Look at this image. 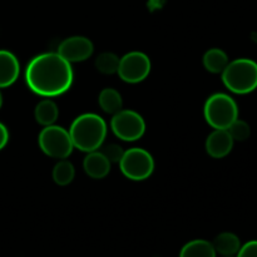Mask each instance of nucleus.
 <instances>
[{
    "label": "nucleus",
    "instance_id": "17",
    "mask_svg": "<svg viewBox=\"0 0 257 257\" xmlns=\"http://www.w3.org/2000/svg\"><path fill=\"white\" fill-rule=\"evenodd\" d=\"M98 103L102 110H104L108 114H115L123 108V99L122 95L118 90L113 88H104L99 93L98 97Z\"/></svg>",
    "mask_w": 257,
    "mask_h": 257
},
{
    "label": "nucleus",
    "instance_id": "6",
    "mask_svg": "<svg viewBox=\"0 0 257 257\" xmlns=\"http://www.w3.org/2000/svg\"><path fill=\"white\" fill-rule=\"evenodd\" d=\"M119 167L128 180L145 181L153 173L155 161L148 151L135 147L124 151V155L119 161Z\"/></svg>",
    "mask_w": 257,
    "mask_h": 257
},
{
    "label": "nucleus",
    "instance_id": "3",
    "mask_svg": "<svg viewBox=\"0 0 257 257\" xmlns=\"http://www.w3.org/2000/svg\"><path fill=\"white\" fill-rule=\"evenodd\" d=\"M222 82L235 94H248L257 88V63L248 58H238L227 64Z\"/></svg>",
    "mask_w": 257,
    "mask_h": 257
},
{
    "label": "nucleus",
    "instance_id": "8",
    "mask_svg": "<svg viewBox=\"0 0 257 257\" xmlns=\"http://www.w3.org/2000/svg\"><path fill=\"white\" fill-rule=\"evenodd\" d=\"M151 60L147 54L142 52H131L123 55L118 65V75L125 83L136 84L150 75Z\"/></svg>",
    "mask_w": 257,
    "mask_h": 257
},
{
    "label": "nucleus",
    "instance_id": "1",
    "mask_svg": "<svg viewBox=\"0 0 257 257\" xmlns=\"http://www.w3.org/2000/svg\"><path fill=\"white\" fill-rule=\"evenodd\" d=\"M73 68L58 53H43L33 58L25 69V82L40 97L62 95L73 84Z\"/></svg>",
    "mask_w": 257,
    "mask_h": 257
},
{
    "label": "nucleus",
    "instance_id": "24",
    "mask_svg": "<svg viewBox=\"0 0 257 257\" xmlns=\"http://www.w3.org/2000/svg\"><path fill=\"white\" fill-rule=\"evenodd\" d=\"M2 107H3V94L2 92H0V109H2Z\"/></svg>",
    "mask_w": 257,
    "mask_h": 257
},
{
    "label": "nucleus",
    "instance_id": "20",
    "mask_svg": "<svg viewBox=\"0 0 257 257\" xmlns=\"http://www.w3.org/2000/svg\"><path fill=\"white\" fill-rule=\"evenodd\" d=\"M227 131L231 137L233 138V141H238V142H243L251 135V128L248 123L245 122V120L238 119V118L227 128Z\"/></svg>",
    "mask_w": 257,
    "mask_h": 257
},
{
    "label": "nucleus",
    "instance_id": "10",
    "mask_svg": "<svg viewBox=\"0 0 257 257\" xmlns=\"http://www.w3.org/2000/svg\"><path fill=\"white\" fill-rule=\"evenodd\" d=\"M233 143L235 141L227 130H215L206 140V152L212 158L220 160L230 155Z\"/></svg>",
    "mask_w": 257,
    "mask_h": 257
},
{
    "label": "nucleus",
    "instance_id": "25",
    "mask_svg": "<svg viewBox=\"0 0 257 257\" xmlns=\"http://www.w3.org/2000/svg\"><path fill=\"white\" fill-rule=\"evenodd\" d=\"M221 257H236V255H223V256H221Z\"/></svg>",
    "mask_w": 257,
    "mask_h": 257
},
{
    "label": "nucleus",
    "instance_id": "13",
    "mask_svg": "<svg viewBox=\"0 0 257 257\" xmlns=\"http://www.w3.org/2000/svg\"><path fill=\"white\" fill-rule=\"evenodd\" d=\"M34 117L35 120L43 127L53 125L59 117V108L54 100L47 98V99L40 100L37 104L34 110Z\"/></svg>",
    "mask_w": 257,
    "mask_h": 257
},
{
    "label": "nucleus",
    "instance_id": "19",
    "mask_svg": "<svg viewBox=\"0 0 257 257\" xmlns=\"http://www.w3.org/2000/svg\"><path fill=\"white\" fill-rule=\"evenodd\" d=\"M119 59L120 58H118V55H115L114 53L104 52L98 55L97 59H95V68L102 74H114L118 70Z\"/></svg>",
    "mask_w": 257,
    "mask_h": 257
},
{
    "label": "nucleus",
    "instance_id": "16",
    "mask_svg": "<svg viewBox=\"0 0 257 257\" xmlns=\"http://www.w3.org/2000/svg\"><path fill=\"white\" fill-rule=\"evenodd\" d=\"M212 242L206 240H193L181 248L180 257H216Z\"/></svg>",
    "mask_w": 257,
    "mask_h": 257
},
{
    "label": "nucleus",
    "instance_id": "14",
    "mask_svg": "<svg viewBox=\"0 0 257 257\" xmlns=\"http://www.w3.org/2000/svg\"><path fill=\"white\" fill-rule=\"evenodd\" d=\"M228 63H230L228 55L220 48H212V49L207 50L203 55V67L206 68V70L213 73V74L222 73Z\"/></svg>",
    "mask_w": 257,
    "mask_h": 257
},
{
    "label": "nucleus",
    "instance_id": "18",
    "mask_svg": "<svg viewBox=\"0 0 257 257\" xmlns=\"http://www.w3.org/2000/svg\"><path fill=\"white\" fill-rule=\"evenodd\" d=\"M75 176V168L69 161L60 160L53 168V180L58 186H68Z\"/></svg>",
    "mask_w": 257,
    "mask_h": 257
},
{
    "label": "nucleus",
    "instance_id": "9",
    "mask_svg": "<svg viewBox=\"0 0 257 257\" xmlns=\"http://www.w3.org/2000/svg\"><path fill=\"white\" fill-rule=\"evenodd\" d=\"M93 52H94V45L92 40L88 39L87 37L75 35L63 40L57 53L72 64V63L84 62L92 57Z\"/></svg>",
    "mask_w": 257,
    "mask_h": 257
},
{
    "label": "nucleus",
    "instance_id": "12",
    "mask_svg": "<svg viewBox=\"0 0 257 257\" xmlns=\"http://www.w3.org/2000/svg\"><path fill=\"white\" fill-rule=\"evenodd\" d=\"M110 165L112 163L100 151L89 152L83 161L84 172L93 180H102L107 177L110 171Z\"/></svg>",
    "mask_w": 257,
    "mask_h": 257
},
{
    "label": "nucleus",
    "instance_id": "21",
    "mask_svg": "<svg viewBox=\"0 0 257 257\" xmlns=\"http://www.w3.org/2000/svg\"><path fill=\"white\" fill-rule=\"evenodd\" d=\"M100 152L108 158V161L110 163H119L123 155H124V151L122 150V147L119 145H115V143H110V145L104 146Z\"/></svg>",
    "mask_w": 257,
    "mask_h": 257
},
{
    "label": "nucleus",
    "instance_id": "23",
    "mask_svg": "<svg viewBox=\"0 0 257 257\" xmlns=\"http://www.w3.org/2000/svg\"><path fill=\"white\" fill-rule=\"evenodd\" d=\"M8 141H9V132H8V128L0 122V151L8 145Z\"/></svg>",
    "mask_w": 257,
    "mask_h": 257
},
{
    "label": "nucleus",
    "instance_id": "22",
    "mask_svg": "<svg viewBox=\"0 0 257 257\" xmlns=\"http://www.w3.org/2000/svg\"><path fill=\"white\" fill-rule=\"evenodd\" d=\"M236 257H257V240H252L241 245Z\"/></svg>",
    "mask_w": 257,
    "mask_h": 257
},
{
    "label": "nucleus",
    "instance_id": "2",
    "mask_svg": "<svg viewBox=\"0 0 257 257\" xmlns=\"http://www.w3.org/2000/svg\"><path fill=\"white\" fill-rule=\"evenodd\" d=\"M69 135L74 148L87 153L98 151L107 137V123L100 115L84 113L73 120Z\"/></svg>",
    "mask_w": 257,
    "mask_h": 257
},
{
    "label": "nucleus",
    "instance_id": "15",
    "mask_svg": "<svg viewBox=\"0 0 257 257\" xmlns=\"http://www.w3.org/2000/svg\"><path fill=\"white\" fill-rule=\"evenodd\" d=\"M216 253L223 255H236L241 247V241L237 235L232 232H222L212 242Z\"/></svg>",
    "mask_w": 257,
    "mask_h": 257
},
{
    "label": "nucleus",
    "instance_id": "7",
    "mask_svg": "<svg viewBox=\"0 0 257 257\" xmlns=\"http://www.w3.org/2000/svg\"><path fill=\"white\" fill-rule=\"evenodd\" d=\"M110 128L119 140L135 142L145 135L146 122L140 113L132 109H122L113 114Z\"/></svg>",
    "mask_w": 257,
    "mask_h": 257
},
{
    "label": "nucleus",
    "instance_id": "4",
    "mask_svg": "<svg viewBox=\"0 0 257 257\" xmlns=\"http://www.w3.org/2000/svg\"><path fill=\"white\" fill-rule=\"evenodd\" d=\"M205 119L215 130H227L238 118L236 100L225 93H216L208 97L203 108Z\"/></svg>",
    "mask_w": 257,
    "mask_h": 257
},
{
    "label": "nucleus",
    "instance_id": "11",
    "mask_svg": "<svg viewBox=\"0 0 257 257\" xmlns=\"http://www.w3.org/2000/svg\"><path fill=\"white\" fill-rule=\"evenodd\" d=\"M19 72L18 58L9 50L0 49V89L14 84L19 77Z\"/></svg>",
    "mask_w": 257,
    "mask_h": 257
},
{
    "label": "nucleus",
    "instance_id": "5",
    "mask_svg": "<svg viewBox=\"0 0 257 257\" xmlns=\"http://www.w3.org/2000/svg\"><path fill=\"white\" fill-rule=\"evenodd\" d=\"M38 143L44 155L55 160L68 158L74 148L69 131L54 124L48 125L40 131Z\"/></svg>",
    "mask_w": 257,
    "mask_h": 257
}]
</instances>
